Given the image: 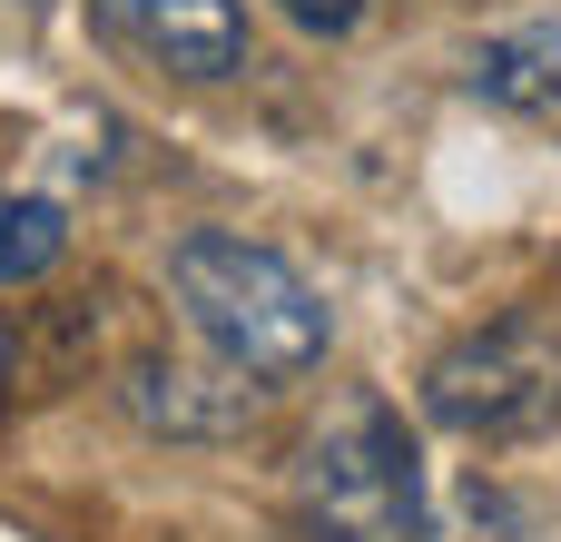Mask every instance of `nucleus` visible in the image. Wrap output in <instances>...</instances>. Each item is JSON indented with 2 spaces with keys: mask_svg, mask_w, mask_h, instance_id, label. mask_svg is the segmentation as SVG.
<instances>
[{
  "mask_svg": "<svg viewBox=\"0 0 561 542\" xmlns=\"http://www.w3.org/2000/svg\"><path fill=\"white\" fill-rule=\"evenodd\" d=\"M276 10H286V20H296L306 39H345V30H355V20H365L375 0H276Z\"/></svg>",
  "mask_w": 561,
  "mask_h": 542,
  "instance_id": "9",
  "label": "nucleus"
},
{
  "mask_svg": "<svg viewBox=\"0 0 561 542\" xmlns=\"http://www.w3.org/2000/svg\"><path fill=\"white\" fill-rule=\"evenodd\" d=\"M473 99H493V109H523V118L561 109V20L493 30V39L473 49Z\"/></svg>",
  "mask_w": 561,
  "mask_h": 542,
  "instance_id": "6",
  "label": "nucleus"
},
{
  "mask_svg": "<svg viewBox=\"0 0 561 542\" xmlns=\"http://www.w3.org/2000/svg\"><path fill=\"white\" fill-rule=\"evenodd\" d=\"M99 39L168 69V79H237L247 69V10L237 0H89Z\"/></svg>",
  "mask_w": 561,
  "mask_h": 542,
  "instance_id": "4",
  "label": "nucleus"
},
{
  "mask_svg": "<svg viewBox=\"0 0 561 542\" xmlns=\"http://www.w3.org/2000/svg\"><path fill=\"white\" fill-rule=\"evenodd\" d=\"M296 513L316 542H434V484L404 415L365 395L335 425H316L296 454Z\"/></svg>",
  "mask_w": 561,
  "mask_h": 542,
  "instance_id": "2",
  "label": "nucleus"
},
{
  "mask_svg": "<svg viewBox=\"0 0 561 542\" xmlns=\"http://www.w3.org/2000/svg\"><path fill=\"white\" fill-rule=\"evenodd\" d=\"M454 533H473V542H503V533H513V504H503V494H493V484L473 474V484L454 494Z\"/></svg>",
  "mask_w": 561,
  "mask_h": 542,
  "instance_id": "8",
  "label": "nucleus"
},
{
  "mask_svg": "<svg viewBox=\"0 0 561 542\" xmlns=\"http://www.w3.org/2000/svg\"><path fill=\"white\" fill-rule=\"evenodd\" d=\"M118 405L148 425V434H187V444H217V434H247L266 385H247L237 365H187V355H138L118 375Z\"/></svg>",
  "mask_w": 561,
  "mask_h": 542,
  "instance_id": "5",
  "label": "nucleus"
},
{
  "mask_svg": "<svg viewBox=\"0 0 561 542\" xmlns=\"http://www.w3.org/2000/svg\"><path fill=\"white\" fill-rule=\"evenodd\" d=\"M424 415L463 444H523L561 425V326L552 316H493L454 336L424 365Z\"/></svg>",
  "mask_w": 561,
  "mask_h": 542,
  "instance_id": "3",
  "label": "nucleus"
},
{
  "mask_svg": "<svg viewBox=\"0 0 561 542\" xmlns=\"http://www.w3.org/2000/svg\"><path fill=\"white\" fill-rule=\"evenodd\" d=\"M168 296H178V316L197 326V346H207L217 365H237L247 385H296V375L325 365L335 316H325L316 276H306L296 257L237 237V227L178 237V247H168Z\"/></svg>",
  "mask_w": 561,
  "mask_h": 542,
  "instance_id": "1",
  "label": "nucleus"
},
{
  "mask_svg": "<svg viewBox=\"0 0 561 542\" xmlns=\"http://www.w3.org/2000/svg\"><path fill=\"white\" fill-rule=\"evenodd\" d=\"M59 257H69L59 197H0V286H39Z\"/></svg>",
  "mask_w": 561,
  "mask_h": 542,
  "instance_id": "7",
  "label": "nucleus"
},
{
  "mask_svg": "<svg viewBox=\"0 0 561 542\" xmlns=\"http://www.w3.org/2000/svg\"><path fill=\"white\" fill-rule=\"evenodd\" d=\"M10 385H20V336H10V316H0V405H10Z\"/></svg>",
  "mask_w": 561,
  "mask_h": 542,
  "instance_id": "10",
  "label": "nucleus"
}]
</instances>
